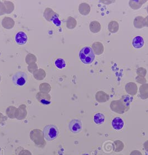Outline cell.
<instances>
[{
  "instance_id": "cell-23",
  "label": "cell",
  "mask_w": 148,
  "mask_h": 155,
  "mask_svg": "<svg viewBox=\"0 0 148 155\" xmlns=\"http://www.w3.org/2000/svg\"><path fill=\"white\" fill-rule=\"evenodd\" d=\"M96 97H97V100H98L99 101L103 102V101H105L107 99H109V97L105 92H104L103 91H100L97 93Z\"/></svg>"
},
{
  "instance_id": "cell-24",
  "label": "cell",
  "mask_w": 148,
  "mask_h": 155,
  "mask_svg": "<svg viewBox=\"0 0 148 155\" xmlns=\"http://www.w3.org/2000/svg\"><path fill=\"white\" fill-rule=\"evenodd\" d=\"M76 24H77V22L74 17H69V18L67 19V22H66V25H67V27L68 28H69V29L74 28L76 26Z\"/></svg>"
},
{
  "instance_id": "cell-1",
  "label": "cell",
  "mask_w": 148,
  "mask_h": 155,
  "mask_svg": "<svg viewBox=\"0 0 148 155\" xmlns=\"http://www.w3.org/2000/svg\"><path fill=\"white\" fill-rule=\"evenodd\" d=\"M81 61L84 64H89L91 63L95 59V53L90 47H85L81 49L79 53Z\"/></svg>"
},
{
  "instance_id": "cell-4",
  "label": "cell",
  "mask_w": 148,
  "mask_h": 155,
  "mask_svg": "<svg viewBox=\"0 0 148 155\" xmlns=\"http://www.w3.org/2000/svg\"><path fill=\"white\" fill-rule=\"evenodd\" d=\"M44 137L43 133L40 130H33L30 133V138L36 145H42L45 143Z\"/></svg>"
},
{
  "instance_id": "cell-15",
  "label": "cell",
  "mask_w": 148,
  "mask_h": 155,
  "mask_svg": "<svg viewBox=\"0 0 148 155\" xmlns=\"http://www.w3.org/2000/svg\"><path fill=\"white\" fill-rule=\"evenodd\" d=\"M79 12H80L81 14L83 15H87L89 13H90L91 8H90V5L87 3H81L79 5Z\"/></svg>"
},
{
  "instance_id": "cell-34",
  "label": "cell",
  "mask_w": 148,
  "mask_h": 155,
  "mask_svg": "<svg viewBox=\"0 0 148 155\" xmlns=\"http://www.w3.org/2000/svg\"><path fill=\"white\" fill-rule=\"evenodd\" d=\"M144 25L145 27H148V16L144 18Z\"/></svg>"
},
{
  "instance_id": "cell-7",
  "label": "cell",
  "mask_w": 148,
  "mask_h": 155,
  "mask_svg": "<svg viewBox=\"0 0 148 155\" xmlns=\"http://www.w3.org/2000/svg\"><path fill=\"white\" fill-rule=\"evenodd\" d=\"M36 98L42 104L48 105L51 103V96L48 93L39 92L36 95Z\"/></svg>"
},
{
  "instance_id": "cell-32",
  "label": "cell",
  "mask_w": 148,
  "mask_h": 155,
  "mask_svg": "<svg viewBox=\"0 0 148 155\" xmlns=\"http://www.w3.org/2000/svg\"><path fill=\"white\" fill-rule=\"evenodd\" d=\"M136 81L138 83L141 84H145L146 82V80L145 78L140 77V76H137L136 77Z\"/></svg>"
},
{
  "instance_id": "cell-30",
  "label": "cell",
  "mask_w": 148,
  "mask_h": 155,
  "mask_svg": "<svg viewBox=\"0 0 148 155\" xmlns=\"http://www.w3.org/2000/svg\"><path fill=\"white\" fill-rule=\"evenodd\" d=\"M136 73H137V74L138 75V76L142 77H145V75L146 74V70L145 69V68L140 67V68L137 69Z\"/></svg>"
},
{
  "instance_id": "cell-37",
  "label": "cell",
  "mask_w": 148,
  "mask_h": 155,
  "mask_svg": "<svg viewBox=\"0 0 148 155\" xmlns=\"http://www.w3.org/2000/svg\"><path fill=\"white\" fill-rule=\"evenodd\" d=\"M0 81H1V76H0Z\"/></svg>"
},
{
  "instance_id": "cell-3",
  "label": "cell",
  "mask_w": 148,
  "mask_h": 155,
  "mask_svg": "<svg viewBox=\"0 0 148 155\" xmlns=\"http://www.w3.org/2000/svg\"><path fill=\"white\" fill-rule=\"evenodd\" d=\"M27 80V75L23 71H19L16 72L13 75L12 81L15 85L17 86H23L26 83Z\"/></svg>"
},
{
  "instance_id": "cell-36",
  "label": "cell",
  "mask_w": 148,
  "mask_h": 155,
  "mask_svg": "<svg viewBox=\"0 0 148 155\" xmlns=\"http://www.w3.org/2000/svg\"><path fill=\"white\" fill-rule=\"evenodd\" d=\"M87 155V154H84V155Z\"/></svg>"
},
{
  "instance_id": "cell-31",
  "label": "cell",
  "mask_w": 148,
  "mask_h": 155,
  "mask_svg": "<svg viewBox=\"0 0 148 155\" xmlns=\"http://www.w3.org/2000/svg\"><path fill=\"white\" fill-rule=\"evenodd\" d=\"M28 70L30 73H33L36 70H37V65L36 63L30 64L28 66Z\"/></svg>"
},
{
  "instance_id": "cell-2",
  "label": "cell",
  "mask_w": 148,
  "mask_h": 155,
  "mask_svg": "<svg viewBox=\"0 0 148 155\" xmlns=\"http://www.w3.org/2000/svg\"><path fill=\"white\" fill-rule=\"evenodd\" d=\"M43 134L48 141L54 140L58 136V129L54 125H46L43 130Z\"/></svg>"
},
{
  "instance_id": "cell-11",
  "label": "cell",
  "mask_w": 148,
  "mask_h": 155,
  "mask_svg": "<svg viewBox=\"0 0 148 155\" xmlns=\"http://www.w3.org/2000/svg\"><path fill=\"white\" fill-rule=\"evenodd\" d=\"M125 90L128 93L131 95H135L138 91V87L135 83L129 82L126 84Z\"/></svg>"
},
{
  "instance_id": "cell-6",
  "label": "cell",
  "mask_w": 148,
  "mask_h": 155,
  "mask_svg": "<svg viewBox=\"0 0 148 155\" xmlns=\"http://www.w3.org/2000/svg\"><path fill=\"white\" fill-rule=\"evenodd\" d=\"M69 129L73 133H79L82 129V123L79 120H72L69 124Z\"/></svg>"
},
{
  "instance_id": "cell-5",
  "label": "cell",
  "mask_w": 148,
  "mask_h": 155,
  "mask_svg": "<svg viewBox=\"0 0 148 155\" xmlns=\"http://www.w3.org/2000/svg\"><path fill=\"white\" fill-rule=\"evenodd\" d=\"M44 16L48 21H52L57 26L60 25V21L58 19V15L54 12L51 8H47L45 11Z\"/></svg>"
},
{
  "instance_id": "cell-25",
  "label": "cell",
  "mask_w": 148,
  "mask_h": 155,
  "mask_svg": "<svg viewBox=\"0 0 148 155\" xmlns=\"http://www.w3.org/2000/svg\"><path fill=\"white\" fill-rule=\"evenodd\" d=\"M93 120L96 124L100 125L105 121V116L103 114H96L93 117Z\"/></svg>"
},
{
  "instance_id": "cell-13",
  "label": "cell",
  "mask_w": 148,
  "mask_h": 155,
  "mask_svg": "<svg viewBox=\"0 0 148 155\" xmlns=\"http://www.w3.org/2000/svg\"><path fill=\"white\" fill-rule=\"evenodd\" d=\"M2 25L4 28L7 29H11L15 25V21L11 17H5L2 21Z\"/></svg>"
},
{
  "instance_id": "cell-8",
  "label": "cell",
  "mask_w": 148,
  "mask_h": 155,
  "mask_svg": "<svg viewBox=\"0 0 148 155\" xmlns=\"http://www.w3.org/2000/svg\"><path fill=\"white\" fill-rule=\"evenodd\" d=\"M15 40L17 44L23 45L25 44L27 41V36L26 33L23 31H20L16 34Z\"/></svg>"
},
{
  "instance_id": "cell-26",
  "label": "cell",
  "mask_w": 148,
  "mask_h": 155,
  "mask_svg": "<svg viewBox=\"0 0 148 155\" xmlns=\"http://www.w3.org/2000/svg\"><path fill=\"white\" fill-rule=\"evenodd\" d=\"M3 3L5 6L6 13L9 14V13H11L14 10L13 3L11 2V1H5Z\"/></svg>"
},
{
  "instance_id": "cell-18",
  "label": "cell",
  "mask_w": 148,
  "mask_h": 155,
  "mask_svg": "<svg viewBox=\"0 0 148 155\" xmlns=\"http://www.w3.org/2000/svg\"><path fill=\"white\" fill-rule=\"evenodd\" d=\"M90 31L93 33L99 32L101 29V25L97 21H93L90 24Z\"/></svg>"
},
{
  "instance_id": "cell-28",
  "label": "cell",
  "mask_w": 148,
  "mask_h": 155,
  "mask_svg": "<svg viewBox=\"0 0 148 155\" xmlns=\"http://www.w3.org/2000/svg\"><path fill=\"white\" fill-rule=\"evenodd\" d=\"M37 61V59L35 55L29 53V54L26 56V61L27 64L29 65L30 64H32V63H35L36 61Z\"/></svg>"
},
{
  "instance_id": "cell-21",
  "label": "cell",
  "mask_w": 148,
  "mask_h": 155,
  "mask_svg": "<svg viewBox=\"0 0 148 155\" xmlns=\"http://www.w3.org/2000/svg\"><path fill=\"white\" fill-rule=\"evenodd\" d=\"M33 76L36 79L39 80V81H41L46 77V73H45V71L43 70L42 69H39L36 70L33 73Z\"/></svg>"
},
{
  "instance_id": "cell-12",
  "label": "cell",
  "mask_w": 148,
  "mask_h": 155,
  "mask_svg": "<svg viewBox=\"0 0 148 155\" xmlns=\"http://www.w3.org/2000/svg\"><path fill=\"white\" fill-rule=\"evenodd\" d=\"M112 126L114 129L119 130H121L124 126V121L122 118L119 117H116L112 121Z\"/></svg>"
},
{
  "instance_id": "cell-20",
  "label": "cell",
  "mask_w": 148,
  "mask_h": 155,
  "mask_svg": "<svg viewBox=\"0 0 148 155\" xmlns=\"http://www.w3.org/2000/svg\"><path fill=\"white\" fill-rule=\"evenodd\" d=\"M119 28V23L115 21H112L108 25V29L111 33H116Z\"/></svg>"
},
{
  "instance_id": "cell-22",
  "label": "cell",
  "mask_w": 148,
  "mask_h": 155,
  "mask_svg": "<svg viewBox=\"0 0 148 155\" xmlns=\"http://www.w3.org/2000/svg\"><path fill=\"white\" fill-rule=\"evenodd\" d=\"M17 109L15 107L11 106L9 107L6 110V114L7 116L11 119L16 118V113H17Z\"/></svg>"
},
{
  "instance_id": "cell-14",
  "label": "cell",
  "mask_w": 148,
  "mask_h": 155,
  "mask_svg": "<svg viewBox=\"0 0 148 155\" xmlns=\"http://www.w3.org/2000/svg\"><path fill=\"white\" fill-rule=\"evenodd\" d=\"M144 44V41L141 36H136L132 39V45L136 48H140Z\"/></svg>"
},
{
  "instance_id": "cell-33",
  "label": "cell",
  "mask_w": 148,
  "mask_h": 155,
  "mask_svg": "<svg viewBox=\"0 0 148 155\" xmlns=\"http://www.w3.org/2000/svg\"><path fill=\"white\" fill-rule=\"evenodd\" d=\"M5 13H6V12L5 5L2 2H0V16Z\"/></svg>"
},
{
  "instance_id": "cell-19",
  "label": "cell",
  "mask_w": 148,
  "mask_h": 155,
  "mask_svg": "<svg viewBox=\"0 0 148 155\" xmlns=\"http://www.w3.org/2000/svg\"><path fill=\"white\" fill-rule=\"evenodd\" d=\"M140 97H142V99H146L148 97V84H142L140 86Z\"/></svg>"
},
{
  "instance_id": "cell-10",
  "label": "cell",
  "mask_w": 148,
  "mask_h": 155,
  "mask_svg": "<svg viewBox=\"0 0 148 155\" xmlns=\"http://www.w3.org/2000/svg\"><path fill=\"white\" fill-rule=\"evenodd\" d=\"M92 49L95 54L97 55L101 54L104 52V45L101 42H95L92 45Z\"/></svg>"
},
{
  "instance_id": "cell-38",
  "label": "cell",
  "mask_w": 148,
  "mask_h": 155,
  "mask_svg": "<svg viewBox=\"0 0 148 155\" xmlns=\"http://www.w3.org/2000/svg\"></svg>"
},
{
  "instance_id": "cell-27",
  "label": "cell",
  "mask_w": 148,
  "mask_h": 155,
  "mask_svg": "<svg viewBox=\"0 0 148 155\" xmlns=\"http://www.w3.org/2000/svg\"><path fill=\"white\" fill-rule=\"evenodd\" d=\"M51 86L47 83H43L39 87L40 91L45 93H48L51 91Z\"/></svg>"
},
{
  "instance_id": "cell-35",
  "label": "cell",
  "mask_w": 148,
  "mask_h": 155,
  "mask_svg": "<svg viewBox=\"0 0 148 155\" xmlns=\"http://www.w3.org/2000/svg\"><path fill=\"white\" fill-rule=\"evenodd\" d=\"M147 12H148V6H147Z\"/></svg>"
},
{
  "instance_id": "cell-29",
  "label": "cell",
  "mask_w": 148,
  "mask_h": 155,
  "mask_svg": "<svg viewBox=\"0 0 148 155\" xmlns=\"http://www.w3.org/2000/svg\"><path fill=\"white\" fill-rule=\"evenodd\" d=\"M55 65L59 69H62L66 66L65 61L62 58H58L55 61Z\"/></svg>"
},
{
  "instance_id": "cell-16",
  "label": "cell",
  "mask_w": 148,
  "mask_h": 155,
  "mask_svg": "<svg viewBox=\"0 0 148 155\" xmlns=\"http://www.w3.org/2000/svg\"><path fill=\"white\" fill-rule=\"evenodd\" d=\"M146 2V0H130L129 1V6L134 10H137L141 7L143 3Z\"/></svg>"
},
{
  "instance_id": "cell-17",
  "label": "cell",
  "mask_w": 148,
  "mask_h": 155,
  "mask_svg": "<svg viewBox=\"0 0 148 155\" xmlns=\"http://www.w3.org/2000/svg\"><path fill=\"white\" fill-rule=\"evenodd\" d=\"M134 25L137 28H142L143 27H145L144 17L141 16L135 17L134 20Z\"/></svg>"
},
{
  "instance_id": "cell-9",
  "label": "cell",
  "mask_w": 148,
  "mask_h": 155,
  "mask_svg": "<svg viewBox=\"0 0 148 155\" xmlns=\"http://www.w3.org/2000/svg\"><path fill=\"white\" fill-rule=\"evenodd\" d=\"M27 115V110L26 109V106L25 105H21L17 109L16 113V118L21 120L26 117Z\"/></svg>"
}]
</instances>
